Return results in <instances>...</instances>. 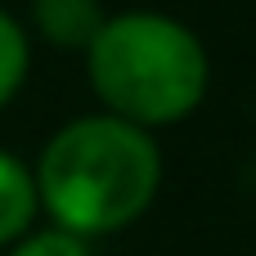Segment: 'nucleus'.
<instances>
[{
	"label": "nucleus",
	"mask_w": 256,
	"mask_h": 256,
	"mask_svg": "<svg viewBox=\"0 0 256 256\" xmlns=\"http://www.w3.org/2000/svg\"><path fill=\"white\" fill-rule=\"evenodd\" d=\"M36 212H40V198H36V176H32V166L0 148V248L18 243V238L32 230Z\"/></svg>",
	"instance_id": "nucleus-4"
},
{
	"label": "nucleus",
	"mask_w": 256,
	"mask_h": 256,
	"mask_svg": "<svg viewBox=\"0 0 256 256\" xmlns=\"http://www.w3.org/2000/svg\"><path fill=\"white\" fill-rule=\"evenodd\" d=\"M4 256H90V248H86V238L50 225V230H27L18 243H9Z\"/></svg>",
	"instance_id": "nucleus-6"
},
{
	"label": "nucleus",
	"mask_w": 256,
	"mask_h": 256,
	"mask_svg": "<svg viewBox=\"0 0 256 256\" xmlns=\"http://www.w3.org/2000/svg\"><path fill=\"white\" fill-rule=\"evenodd\" d=\"M36 198L58 230L104 238L135 225L162 184V153L148 130L90 112L50 135L36 162Z\"/></svg>",
	"instance_id": "nucleus-1"
},
{
	"label": "nucleus",
	"mask_w": 256,
	"mask_h": 256,
	"mask_svg": "<svg viewBox=\"0 0 256 256\" xmlns=\"http://www.w3.org/2000/svg\"><path fill=\"white\" fill-rule=\"evenodd\" d=\"M86 68L99 104L140 130L176 126L198 112L212 81L202 40L180 18L153 9L108 18L86 50Z\"/></svg>",
	"instance_id": "nucleus-2"
},
{
	"label": "nucleus",
	"mask_w": 256,
	"mask_h": 256,
	"mask_svg": "<svg viewBox=\"0 0 256 256\" xmlns=\"http://www.w3.org/2000/svg\"><path fill=\"white\" fill-rule=\"evenodd\" d=\"M27 63H32V40H27L22 22L0 9V112H4V108L14 104V94L22 90Z\"/></svg>",
	"instance_id": "nucleus-5"
},
{
	"label": "nucleus",
	"mask_w": 256,
	"mask_h": 256,
	"mask_svg": "<svg viewBox=\"0 0 256 256\" xmlns=\"http://www.w3.org/2000/svg\"><path fill=\"white\" fill-rule=\"evenodd\" d=\"M108 22L99 0H32V27L54 50H90Z\"/></svg>",
	"instance_id": "nucleus-3"
}]
</instances>
